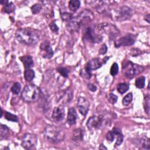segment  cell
<instances>
[{
    "label": "cell",
    "mask_w": 150,
    "mask_h": 150,
    "mask_svg": "<svg viewBox=\"0 0 150 150\" xmlns=\"http://www.w3.org/2000/svg\"><path fill=\"white\" fill-rule=\"evenodd\" d=\"M144 19H145V20L148 23H149V19H150L149 14L148 13V14L145 15V16H144Z\"/></svg>",
    "instance_id": "42"
},
{
    "label": "cell",
    "mask_w": 150,
    "mask_h": 150,
    "mask_svg": "<svg viewBox=\"0 0 150 150\" xmlns=\"http://www.w3.org/2000/svg\"><path fill=\"white\" fill-rule=\"evenodd\" d=\"M145 78L144 76H141L137 78L135 80V86L139 88H142L145 86Z\"/></svg>",
    "instance_id": "27"
},
{
    "label": "cell",
    "mask_w": 150,
    "mask_h": 150,
    "mask_svg": "<svg viewBox=\"0 0 150 150\" xmlns=\"http://www.w3.org/2000/svg\"><path fill=\"white\" fill-rule=\"evenodd\" d=\"M129 89V84L127 83H119L117 86V90L120 94H124Z\"/></svg>",
    "instance_id": "24"
},
{
    "label": "cell",
    "mask_w": 150,
    "mask_h": 150,
    "mask_svg": "<svg viewBox=\"0 0 150 150\" xmlns=\"http://www.w3.org/2000/svg\"><path fill=\"white\" fill-rule=\"evenodd\" d=\"M20 60L23 63L24 67L26 69H30L33 66V61L30 56L27 55L20 57Z\"/></svg>",
    "instance_id": "21"
},
{
    "label": "cell",
    "mask_w": 150,
    "mask_h": 150,
    "mask_svg": "<svg viewBox=\"0 0 150 150\" xmlns=\"http://www.w3.org/2000/svg\"><path fill=\"white\" fill-rule=\"evenodd\" d=\"M52 117L53 119L57 122L61 121L64 117V109L63 105H59L54 108L52 111Z\"/></svg>",
    "instance_id": "16"
},
{
    "label": "cell",
    "mask_w": 150,
    "mask_h": 150,
    "mask_svg": "<svg viewBox=\"0 0 150 150\" xmlns=\"http://www.w3.org/2000/svg\"><path fill=\"white\" fill-rule=\"evenodd\" d=\"M99 149H107V148L105 146H104V145L101 144V145H100V146Z\"/></svg>",
    "instance_id": "43"
},
{
    "label": "cell",
    "mask_w": 150,
    "mask_h": 150,
    "mask_svg": "<svg viewBox=\"0 0 150 150\" xmlns=\"http://www.w3.org/2000/svg\"><path fill=\"white\" fill-rule=\"evenodd\" d=\"M80 74L81 76L86 78V79H90L91 77V73L88 72V71H87L85 69H82L80 71Z\"/></svg>",
    "instance_id": "37"
},
{
    "label": "cell",
    "mask_w": 150,
    "mask_h": 150,
    "mask_svg": "<svg viewBox=\"0 0 150 150\" xmlns=\"http://www.w3.org/2000/svg\"><path fill=\"white\" fill-rule=\"evenodd\" d=\"M83 139V131L80 129L77 128L74 130L73 135H72V140L74 142L78 144Z\"/></svg>",
    "instance_id": "20"
},
{
    "label": "cell",
    "mask_w": 150,
    "mask_h": 150,
    "mask_svg": "<svg viewBox=\"0 0 150 150\" xmlns=\"http://www.w3.org/2000/svg\"><path fill=\"white\" fill-rule=\"evenodd\" d=\"M16 39L25 45L33 46L40 40V33L33 29L24 28L19 29L16 33Z\"/></svg>",
    "instance_id": "1"
},
{
    "label": "cell",
    "mask_w": 150,
    "mask_h": 150,
    "mask_svg": "<svg viewBox=\"0 0 150 150\" xmlns=\"http://www.w3.org/2000/svg\"><path fill=\"white\" fill-rule=\"evenodd\" d=\"M118 72V66L117 63H114L110 69V74L112 76H115Z\"/></svg>",
    "instance_id": "32"
},
{
    "label": "cell",
    "mask_w": 150,
    "mask_h": 150,
    "mask_svg": "<svg viewBox=\"0 0 150 150\" xmlns=\"http://www.w3.org/2000/svg\"><path fill=\"white\" fill-rule=\"evenodd\" d=\"M89 106L90 103L86 98L83 97H80L78 98L77 107L79 110V111L83 116H86V114H87L88 111L89 110Z\"/></svg>",
    "instance_id": "14"
},
{
    "label": "cell",
    "mask_w": 150,
    "mask_h": 150,
    "mask_svg": "<svg viewBox=\"0 0 150 150\" xmlns=\"http://www.w3.org/2000/svg\"><path fill=\"white\" fill-rule=\"evenodd\" d=\"M21 85L19 83H18V82L15 83L11 88V91L14 94H18L21 91Z\"/></svg>",
    "instance_id": "30"
},
{
    "label": "cell",
    "mask_w": 150,
    "mask_h": 150,
    "mask_svg": "<svg viewBox=\"0 0 150 150\" xmlns=\"http://www.w3.org/2000/svg\"><path fill=\"white\" fill-rule=\"evenodd\" d=\"M132 16V11L127 6H122L120 8L117 15V20L123 21L129 19Z\"/></svg>",
    "instance_id": "13"
},
{
    "label": "cell",
    "mask_w": 150,
    "mask_h": 150,
    "mask_svg": "<svg viewBox=\"0 0 150 150\" xmlns=\"http://www.w3.org/2000/svg\"><path fill=\"white\" fill-rule=\"evenodd\" d=\"M40 50L43 57L46 59H50L53 55V52L48 41L42 42L40 46Z\"/></svg>",
    "instance_id": "15"
},
{
    "label": "cell",
    "mask_w": 150,
    "mask_h": 150,
    "mask_svg": "<svg viewBox=\"0 0 150 150\" xmlns=\"http://www.w3.org/2000/svg\"><path fill=\"white\" fill-rule=\"evenodd\" d=\"M118 100V97L117 96L114 94L113 93H110L108 96V100L111 104H115Z\"/></svg>",
    "instance_id": "38"
},
{
    "label": "cell",
    "mask_w": 150,
    "mask_h": 150,
    "mask_svg": "<svg viewBox=\"0 0 150 150\" xmlns=\"http://www.w3.org/2000/svg\"><path fill=\"white\" fill-rule=\"evenodd\" d=\"M135 40V35L131 33H127L124 36L116 40L114 42V45L115 47L131 46L134 44Z\"/></svg>",
    "instance_id": "7"
},
{
    "label": "cell",
    "mask_w": 150,
    "mask_h": 150,
    "mask_svg": "<svg viewBox=\"0 0 150 150\" xmlns=\"http://www.w3.org/2000/svg\"><path fill=\"white\" fill-rule=\"evenodd\" d=\"M87 87H88V90H90V91H93V92L96 91V90H97V87H96L94 84H91V83L88 84Z\"/></svg>",
    "instance_id": "41"
},
{
    "label": "cell",
    "mask_w": 150,
    "mask_h": 150,
    "mask_svg": "<svg viewBox=\"0 0 150 150\" xmlns=\"http://www.w3.org/2000/svg\"><path fill=\"white\" fill-rule=\"evenodd\" d=\"M42 8V5L40 4H36L31 7V10H32V12L33 14H36L41 11Z\"/></svg>",
    "instance_id": "33"
},
{
    "label": "cell",
    "mask_w": 150,
    "mask_h": 150,
    "mask_svg": "<svg viewBox=\"0 0 150 150\" xmlns=\"http://www.w3.org/2000/svg\"><path fill=\"white\" fill-rule=\"evenodd\" d=\"M107 51V47L105 44H103L99 49V53L101 54H104Z\"/></svg>",
    "instance_id": "40"
},
{
    "label": "cell",
    "mask_w": 150,
    "mask_h": 150,
    "mask_svg": "<svg viewBox=\"0 0 150 150\" xmlns=\"http://www.w3.org/2000/svg\"><path fill=\"white\" fill-rule=\"evenodd\" d=\"M4 117L6 120L13 121V122H18V121L17 116L7 111H4Z\"/></svg>",
    "instance_id": "28"
},
{
    "label": "cell",
    "mask_w": 150,
    "mask_h": 150,
    "mask_svg": "<svg viewBox=\"0 0 150 150\" xmlns=\"http://www.w3.org/2000/svg\"><path fill=\"white\" fill-rule=\"evenodd\" d=\"M78 16L83 20V22L91 21L94 18L93 13L88 9H84L81 11Z\"/></svg>",
    "instance_id": "19"
},
{
    "label": "cell",
    "mask_w": 150,
    "mask_h": 150,
    "mask_svg": "<svg viewBox=\"0 0 150 150\" xmlns=\"http://www.w3.org/2000/svg\"><path fill=\"white\" fill-rule=\"evenodd\" d=\"M103 62L100 61L98 58H94L90 60L85 67V69L90 73H91L93 70H96L102 66Z\"/></svg>",
    "instance_id": "17"
},
{
    "label": "cell",
    "mask_w": 150,
    "mask_h": 150,
    "mask_svg": "<svg viewBox=\"0 0 150 150\" xmlns=\"http://www.w3.org/2000/svg\"><path fill=\"white\" fill-rule=\"evenodd\" d=\"M57 71L64 77H68V74H69V70L65 68V67H60L59 68H57Z\"/></svg>",
    "instance_id": "34"
},
{
    "label": "cell",
    "mask_w": 150,
    "mask_h": 150,
    "mask_svg": "<svg viewBox=\"0 0 150 150\" xmlns=\"http://www.w3.org/2000/svg\"><path fill=\"white\" fill-rule=\"evenodd\" d=\"M83 22L81 19L77 15L73 17L67 25V29L71 33L78 32L83 25Z\"/></svg>",
    "instance_id": "11"
},
{
    "label": "cell",
    "mask_w": 150,
    "mask_h": 150,
    "mask_svg": "<svg viewBox=\"0 0 150 150\" xmlns=\"http://www.w3.org/2000/svg\"><path fill=\"white\" fill-rule=\"evenodd\" d=\"M43 135L46 140L53 143H58L64 138V132L60 128L52 125H47L43 131Z\"/></svg>",
    "instance_id": "2"
},
{
    "label": "cell",
    "mask_w": 150,
    "mask_h": 150,
    "mask_svg": "<svg viewBox=\"0 0 150 150\" xmlns=\"http://www.w3.org/2000/svg\"><path fill=\"white\" fill-rule=\"evenodd\" d=\"M62 19L64 21H70L73 17L71 13L68 12H64L61 14Z\"/></svg>",
    "instance_id": "36"
},
{
    "label": "cell",
    "mask_w": 150,
    "mask_h": 150,
    "mask_svg": "<svg viewBox=\"0 0 150 150\" xmlns=\"http://www.w3.org/2000/svg\"><path fill=\"white\" fill-rule=\"evenodd\" d=\"M132 101V93H129L127 94L122 100V104L124 105H128Z\"/></svg>",
    "instance_id": "29"
},
{
    "label": "cell",
    "mask_w": 150,
    "mask_h": 150,
    "mask_svg": "<svg viewBox=\"0 0 150 150\" xmlns=\"http://www.w3.org/2000/svg\"><path fill=\"white\" fill-rule=\"evenodd\" d=\"M149 103H150L149 96H146L144 100V107L145 112L148 115L149 114Z\"/></svg>",
    "instance_id": "31"
},
{
    "label": "cell",
    "mask_w": 150,
    "mask_h": 150,
    "mask_svg": "<svg viewBox=\"0 0 150 150\" xmlns=\"http://www.w3.org/2000/svg\"><path fill=\"white\" fill-rule=\"evenodd\" d=\"M103 118L101 115H94L89 118L87 122V127L90 129L99 128L103 124Z\"/></svg>",
    "instance_id": "12"
},
{
    "label": "cell",
    "mask_w": 150,
    "mask_h": 150,
    "mask_svg": "<svg viewBox=\"0 0 150 150\" xmlns=\"http://www.w3.org/2000/svg\"><path fill=\"white\" fill-rule=\"evenodd\" d=\"M72 97V91L71 90L67 89L66 91H62L60 94H58L56 96V101L61 105H66L69 104V103L71 100Z\"/></svg>",
    "instance_id": "10"
},
{
    "label": "cell",
    "mask_w": 150,
    "mask_h": 150,
    "mask_svg": "<svg viewBox=\"0 0 150 150\" xmlns=\"http://www.w3.org/2000/svg\"><path fill=\"white\" fill-rule=\"evenodd\" d=\"M38 138L36 136L31 133L25 134L22 139L21 145L22 147L26 149H35L37 145Z\"/></svg>",
    "instance_id": "6"
},
{
    "label": "cell",
    "mask_w": 150,
    "mask_h": 150,
    "mask_svg": "<svg viewBox=\"0 0 150 150\" xmlns=\"http://www.w3.org/2000/svg\"><path fill=\"white\" fill-rule=\"evenodd\" d=\"M97 28L100 31L107 35L110 39H115L120 35V31L117 28L110 23H102L99 24L97 26Z\"/></svg>",
    "instance_id": "5"
},
{
    "label": "cell",
    "mask_w": 150,
    "mask_h": 150,
    "mask_svg": "<svg viewBox=\"0 0 150 150\" xmlns=\"http://www.w3.org/2000/svg\"><path fill=\"white\" fill-rule=\"evenodd\" d=\"M4 11L6 13H10L15 11V6L14 4L12 2H8L5 5H4Z\"/></svg>",
    "instance_id": "26"
},
{
    "label": "cell",
    "mask_w": 150,
    "mask_h": 150,
    "mask_svg": "<svg viewBox=\"0 0 150 150\" xmlns=\"http://www.w3.org/2000/svg\"><path fill=\"white\" fill-rule=\"evenodd\" d=\"M41 91L37 86L30 84L26 85L21 94L22 100L26 103H32L36 101L40 97Z\"/></svg>",
    "instance_id": "3"
},
{
    "label": "cell",
    "mask_w": 150,
    "mask_h": 150,
    "mask_svg": "<svg viewBox=\"0 0 150 150\" xmlns=\"http://www.w3.org/2000/svg\"><path fill=\"white\" fill-rule=\"evenodd\" d=\"M77 113L74 108H70L68 110L67 121L69 125H74L76 122Z\"/></svg>",
    "instance_id": "18"
},
{
    "label": "cell",
    "mask_w": 150,
    "mask_h": 150,
    "mask_svg": "<svg viewBox=\"0 0 150 150\" xmlns=\"http://www.w3.org/2000/svg\"><path fill=\"white\" fill-rule=\"evenodd\" d=\"M106 138L108 141L112 142L115 139H116L115 145L119 146L123 141V135L121 131L118 128H114L111 131H109L106 135Z\"/></svg>",
    "instance_id": "8"
},
{
    "label": "cell",
    "mask_w": 150,
    "mask_h": 150,
    "mask_svg": "<svg viewBox=\"0 0 150 150\" xmlns=\"http://www.w3.org/2000/svg\"><path fill=\"white\" fill-rule=\"evenodd\" d=\"M1 139L6 138L9 134V129L7 126L1 124Z\"/></svg>",
    "instance_id": "25"
},
{
    "label": "cell",
    "mask_w": 150,
    "mask_h": 150,
    "mask_svg": "<svg viewBox=\"0 0 150 150\" xmlns=\"http://www.w3.org/2000/svg\"><path fill=\"white\" fill-rule=\"evenodd\" d=\"M141 146L146 149H149V138H145L144 139H142L141 140Z\"/></svg>",
    "instance_id": "35"
},
{
    "label": "cell",
    "mask_w": 150,
    "mask_h": 150,
    "mask_svg": "<svg viewBox=\"0 0 150 150\" xmlns=\"http://www.w3.org/2000/svg\"><path fill=\"white\" fill-rule=\"evenodd\" d=\"M83 39L91 43H99L102 40V37L98 34L94 33L93 30L90 28H86L83 34Z\"/></svg>",
    "instance_id": "9"
},
{
    "label": "cell",
    "mask_w": 150,
    "mask_h": 150,
    "mask_svg": "<svg viewBox=\"0 0 150 150\" xmlns=\"http://www.w3.org/2000/svg\"><path fill=\"white\" fill-rule=\"evenodd\" d=\"M80 6V2L78 0H71L69 2V8L71 11H77Z\"/></svg>",
    "instance_id": "23"
},
{
    "label": "cell",
    "mask_w": 150,
    "mask_h": 150,
    "mask_svg": "<svg viewBox=\"0 0 150 150\" xmlns=\"http://www.w3.org/2000/svg\"><path fill=\"white\" fill-rule=\"evenodd\" d=\"M144 70L142 66L135 64L129 60L123 64L122 71L124 76L129 79H132L141 73Z\"/></svg>",
    "instance_id": "4"
},
{
    "label": "cell",
    "mask_w": 150,
    "mask_h": 150,
    "mask_svg": "<svg viewBox=\"0 0 150 150\" xmlns=\"http://www.w3.org/2000/svg\"><path fill=\"white\" fill-rule=\"evenodd\" d=\"M35 71L31 69H26L24 73L25 79L28 81H32L35 77Z\"/></svg>",
    "instance_id": "22"
},
{
    "label": "cell",
    "mask_w": 150,
    "mask_h": 150,
    "mask_svg": "<svg viewBox=\"0 0 150 150\" xmlns=\"http://www.w3.org/2000/svg\"><path fill=\"white\" fill-rule=\"evenodd\" d=\"M49 28H50V29L51 30H52L53 32H56V33H57V32H58V30H59V28H58L57 25L56 24V23H55L54 21L52 22L49 25Z\"/></svg>",
    "instance_id": "39"
}]
</instances>
